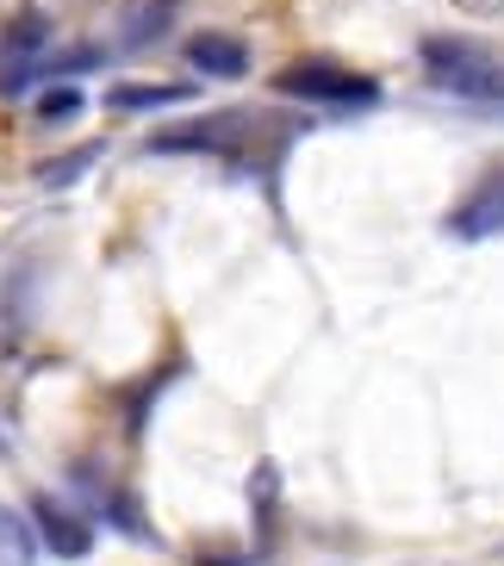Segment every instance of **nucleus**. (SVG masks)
Here are the masks:
<instances>
[{
    "label": "nucleus",
    "instance_id": "f257e3e1",
    "mask_svg": "<svg viewBox=\"0 0 504 566\" xmlns=\"http://www.w3.org/2000/svg\"><path fill=\"white\" fill-rule=\"evenodd\" d=\"M305 132V118H274L250 106H224V113H193L181 125H162L150 137L156 156H269L281 137Z\"/></svg>",
    "mask_w": 504,
    "mask_h": 566
},
{
    "label": "nucleus",
    "instance_id": "f03ea898",
    "mask_svg": "<svg viewBox=\"0 0 504 566\" xmlns=\"http://www.w3.org/2000/svg\"><path fill=\"white\" fill-rule=\"evenodd\" d=\"M418 56H423V75L442 94L473 101V106H504V63L486 44H473V38H423Z\"/></svg>",
    "mask_w": 504,
    "mask_h": 566
},
{
    "label": "nucleus",
    "instance_id": "7ed1b4c3",
    "mask_svg": "<svg viewBox=\"0 0 504 566\" xmlns=\"http://www.w3.org/2000/svg\"><path fill=\"white\" fill-rule=\"evenodd\" d=\"M274 94L286 101H312V106H343V113H361V106L380 101V82L361 75V69H343L330 56H300V63L274 69Z\"/></svg>",
    "mask_w": 504,
    "mask_h": 566
},
{
    "label": "nucleus",
    "instance_id": "20e7f679",
    "mask_svg": "<svg viewBox=\"0 0 504 566\" xmlns=\"http://www.w3.org/2000/svg\"><path fill=\"white\" fill-rule=\"evenodd\" d=\"M44 44H51V19L44 13H13L0 25V94H25L38 69H51Z\"/></svg>",
    "mask_w": 504,
    "mask_h": 566
},
{
    "label": "nucleus",
    "instance_id": "39448f33",
    "mask_svg": "<svg viewBox=\"0 0 504 566\" xmlns=\"http://www.w3.org/2000/svg\"><path fill=\"white\" fill-rule=\"evenodd\" d=\"M449 231L461 237V243H486V237H504V163L486 168V175L468 187V200L449 212Z\"/></svg>",
    "mask_w": 504,
    "mask_h": 566
},
{
    "label": "nucleus",
    "instance_id": "423d86ee",
    "mask_svg": "<svg viewBox=\"0 0 504 566\" xmlns=\"http://www.w3.org/2000/svg\"><path fill=\"white\" fill-rule=\"evenodd\" d=\"M25 511H32L38 535H44V548H51L56 560H87V554H94V523H87V516H75L63 499L32 492V499H25Z\"/></svg>",
    "mask_w": 504,
    "mask_h": 566
},
{
    "label": "nucleus",
    "instance_id": "0eeeda50",
    "mask_svg": "<svg viewBox=\"0 0 504 566\" xmlns=\"http://www.w3.org/2000/svg\"><path fill=\"white\" fill-rule=\"evenodd\" d=\"M181 56L200 69V75H219V82H243V75H250V44L237 32H193L181 44Z\"/></svg>",
    "mask_w": 504,
    "mask_h": 566
},
{
    "label": "nucleus",
    "instance_id": "6e6552de",
    "mask_svg": "<svg viewBox=\"0 0 504 566\" xmlns=\"http://www.w3.org/2000/svg\"><path fill=\"white\" fill-rule=\"evenodd\" d=\"M250 516H255V554L274 548V516H281V467L255 461L250 467Z\"/></svg>",
    "mask_w": 504,
    "mask_h": 566
},
{
    "label": "nucleus",
    "instance_id": "1a4fd4ad",
    "mask_svg": "<svg viewBox=\"0 0 504 566\" xmlns=\"http://www.w3.org/2000/svg\"><path fill=\"white\" fill-rule=\"evenodd\" d=\"M181 101H193L187 82H118L113 94H106L113 113H162V106H181Z\"/></svg>",
    "mask_w": 504,
    "mask_h": 566
},
{
    "label": "nucleus",
    "instance_id": "9d476101",
    "mask_svg": "<svg viewBox=\"0 0 504 566\" xmlns=\"http://www.w3.org/2000/svg\"><path fill=\"white\" fill-rule=\"evenodd\" d=\"M38 548H44V535H38L32 511L0 504V566H38Z\"/></svg>",
    "mask_w": 504,
    "mask_h": 566
},
{
    "label": "nucleus",
    "instance_id": "9b49d317",
    "mask_svg": "<svg viewBox=\"0 0 504 566\" xmlns=\"http://www.w3.org/2000/svg\"><path fill=\"white\" fill-rule=\"evenodd\" d=\"M106 516H113V530L137 535V542H156V530H150V516H144V504H137V492H125V485L106 492Z\"/></svg>",
    "mask_w": 504,
    "mask_h": 566
},
{
    "label": "nucleus",
    "instance_id": "f8f14e48",
    "mask_svg": "<svg viewBox=\"0 0 504 566\" xmlns=\"http://www.w3.org/2000/svg\"><path fill=\"white\" fill-rule=\"evenodd\" d=\"M82 106H87L82 87H51V94L38 101V118H44V125H63V118H82Z\"/></svg>",
    "mask_w": 504,
    "mask_h": 566
},
{
    "label": "nucleus",
    "instance_id": "ddd939ff",
    "mask_svg": "<svg viewBox=\"0 0 504 566\" xmlns=\"http://www.w3.org/2000/svg\"><path fill=\"white\" fill-rule=\"evenodd\" d=\"M94 156H101V144H82L75 156H63V163H44V168H38V181H44V187H63V181H75V175H87V168H94Z\"/></svg>",
    "mask_w": 504,
    "mask_h": 566
}]
</instances>
